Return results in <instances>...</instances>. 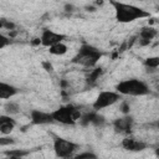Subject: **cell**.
<instances>
[{
    "mask_svg": "<svg viewBox=\"0 0 159 159\" xmlns=\"http://www.w3.org/2000/svg\"><path fill=\"white\" fill-rule=\"evenodd\" d=\"M11 144H15V139L11 138V137H0V145H11Z\"/></svg>",
    "mask_w": 159,
    "mask_h": 159,
    "instance_id": "obj_21",
    "label": "cell"
},
{
    "mask_svg": "<svg viewBox=\"0 0 159 159\" xmlns=\"http://www.w3.org/2000/svg\"><path fill=\"white\" fill-rule=\"evenodd\" d=\"M30 153V150H25V149H11V150H5V155L6 157H15V158H24Z\"/></svg>",
    "mask_w": 159,
    "mask_h": 159,
    "instance_id": "obj_16",
    "label": "cell"
},
{
    "mask_svg": "<svg viewBox=\"0 0 159 159\" xmlns=\"http://www.w3.org/2000/svg\"><path fill=\"white\" fill-rule=\"evenodd\" d=\"M80 123L82 125L92 124V125H96V127H103L104 123H106V119H104L103 116H101L96 112H89V113H86V114L81 116Z\"/></svg>",
    "mask_w": 159,
    "mask_h": 159,
    "instance_id": "obj_9",
    "label": "cell"
},
{
    "mask_svg": "<svg viewBox=\"0 0 159 159\" xmlns=\"http://www.w3.org/2000/svg\"><path fill=\"white\" fill-rule=\"evenodd\" d=\"M10 43H11V40L9 37H6L5 35L0 34V50L4 48V47H6V46H9Z\"/></svg>",
    "mask_w": 159,
    "mask_h": 159,
    "instance_id": "obj_22",
    "label": "cell"
},
{
    "mask_svg": "<svg viewBox=\"0 0 159 159\" xmlns=\"http://www.w3.org/2000/svg\"><path fill=\"white\" fill-rule=\"evenodd\" d=\"M30 117H31V122H32V124H36V125L51 124V123L55 122L53 118H52V114H51V113H48V112H43V111H40V109H34V111H31Z\"/></svg>",
    "mask_w": 159,
    "mask_h": 159,
    "instance_id": "obj_8",
    "label": "cell"
},
{
    "mask_svg": "<svg viewBox=\"0 0 159 159\" xmlns=\"http://www.w3.org/2000/svg\"><path fill=\"white\" fill-rule=\"evenodd\" d=\"M15 27V24L11 22L10 20L6 19H0V29H6V30H12Z\"/></svg>",
    "mask_w": 159,
    "mask_h": 159,
    "instance_id": "obj_19",
    "label": "cell"
},
{
    "mask_svg": "<svg viewBox=\"0 0 159 159\" xmlns=\"http://www.w3.org/2000/svg\"><path fill=\"white\" fill-rule=\"evenodd\" d=\"M52 118L55 122H58L61 124H66V125H72L76 122L80 120L81 118V112L78 108H76L72 104H67V106H62L60 108H57L56 111H53L52 113Z\"/></svg>",
    "mask_w": 159,
    "mask_h": 159,
    "instance_id": "obj_4",
    "label": "cell"
},
{
    "mask_svg": "<svg viewBox=\"0 0 159 159\" xmlns=\"http://www.w3.org/2000/svg\"><path fill=\"white\" fill-rule=\"evenodd\" d=\"M120 108H122V112H123L124 114H127V113L129 112V106H128V103H127V102H124V103L122 104V107H120Z\"/></svg>",
    "mask_w": 159,
    "mask_h": 159,
    "instance_id": "obj_24",
    "label": "cell"
},
{
    "mask_svg": "<svg viewBox=\"0 0 159 159\" xmlns=\"http://www.w3.org/2000/svg\"><path fill=\"white\" fill-rule=\"evenodd\" d=\"M157 36V30L153 29V27H145L140 32V37H142V45H145V43H149L150 40H153L154 37Z\"/></svg>",
    "mask_w": 159,
    "mask_h": 159,
    "instance_id": "obj_14",
    "label": "cell"
},
{
    "mask_svg": "<svg viewBox=\"0 0 159 159\" xmlns=\"http://www.w3.org/2000/svg\"><path fill=\"white\" fill-rule=\"evenodd\" d=\"M144 65L150 68H157L159 66V57H149L144 61Z\"/></svg>",
    "mask_w": 159,
    "mask_h": 159,
    "instance_id": "obj_18",
    "label": "cell"
},
{
    "mask_svg": "<svg viewBox=\"0 0 159 159\" xmlns=\"http://www.w3.org/2000/svg\"><path fill=\"white\" fill-rule=\"evenodd\" d=\"M78 144L63 138H56L53 142V150L56 157L58 158H70L76 152Z\"/></svg>",
    "mask_w": 159,
    "mask_h": 159,
    "instance_id": "obj_6",
    "label": "cell"
},
{
    "mask_svg": "<svg viewBox=\"0 0 159 159\" xmlns=\"http://www.w3.org/2000/svg\"><path fill=\"white\" fill-rule=\"evenodd\" d=\"M66 39V36L63 34H58V32H55L52 30H48V29H43L42 34H41V37H40V43L45 47H51L56 43H60L62 42L63 40Z\"/></svg>",
    "mask_w": 159,
    "mask_h": 159,
    "instance_id": "obj_7",
    "label": "cell"
},
{
    "mask_svg": "<svg viewBox=\"0 0 159 159\" xmlns=\"http://www.w3.org/2000/svg\"><path fill=\"white\" fill-rule=\"evenodd\" d=\"M4 159H24V158H15V157H6Z\"/></svg>",
    "mask_w": 159,
    "mask_h": 159,
    "instance_id": "obj_25",
    "label": "cell"
},
{
    "mask_svg": "<svg viewBox=\"0 0 159 159\" xmlns=\"http://www.w3.org/2000/svg\"><path fill=\"white\" fill-rule=\"evenodd\" d=\"M111 4L114 7L116 20L118 22L127 24V22H132L138 19L150 16V14L147 10L134 6V5H130V4H124V2H119V1H111Z\"/></svg>",
    "mask_w": 159,
    "mask_h": 159,
    "instance_id": "obj_1",
    "label": "cell"
},
{
    "mask_svg": "<svg viewBox=\"0 0 159 159\" xmlns=\"http://www.w3.org/2000/svg\"><path fill=\"white\" fill-rule=\"evenodd\" d=\"M17 88L5 83V82H0V98L1 99H9L11 97H14L15 94H17Z\"/></svg>",
    "mask_w": 159,
    "mask_h": 159,
    "instance_id": "obj_13",
    "label": "cell"
},
{
    "mask_svg": "<svg viewBox=\"0 0 159 159\" xmlns=\"http://www.w3.org/2000/svg\"><path fill=\"white\" fill-rule=\"evenodd\" d=\"M120 99V94L114 91H102L97 96L96 101L93 102L92 107L94 111H99L103 108H107L114 103H117Z\"/></svg>",
    "mask_w": 159,
    "mask_h": 159,
    "instance_id": "obj_5",
    "label": "cell"
},
{
    "mask_svg": "<svg viewBox=\"0 0 159 159\" xmlns=\"http://www.w3.org/2000/svg\"><path fill=\"white\" fill-rule=\"evenodd\" d=\"M116 89L117 93L127 96H145L150 92L148 84L137 78H129L119 82L116 86Z\"/></svg>",
    "mask_w": 159,
    "mask_h": 159,
    "instance_id": "obj_3",
    "label": "cell"
},
{
    "mask_svg": "<svg viewBox=\"0 0 159 159\" xmlns=\"http://www.w3.org/2000/svg\"><path fill=\"white\" fill-rule=\"evenodd\" d=\"M101 72H102V70H101V68L94 70V71L91 73V76L88 77V81H96V80H97V77L101 75Z\"/></svg>",
    "mask_w": 159,
    "mask_h": 159,
    "instance_id": "obj_23",
    "label": "cell"
},
{
    "mask_svg": "<svg viewBox=\"0 0 159 159\" xmlns=\"http://www.w3.org/2000/svg\"><path fill=\"white\" fill-rule=\"evenodd\" d=\"M67 46L63 43V42H60V43H56V45H53V46H51L50 47V53H52V55H56V56H61V55H65L66 52H67Z\"/></svg>",
    "mask_w": 159,
    "mask_h": 159,
    "instance_id": "obj_15",
    "label": "cell"
},
{
    "mask_svg": "<svg viewBox=\"0 0 159 159\" xmlns=\"http://www.w3.org/2000/svg\"><path fill=\"white\" fill-rule=\"evenodd\" d=\"M133 123H134V120H133V118L130 116H124V117L118 118V119H116L113 122V128H114V130L117 133L127 134V133H130Z\"/></svg>",
    "mask_w": 159,
    "mask_h": 159,
    "instance_id": "obj_10",
    "label": "cell"
},
{
    "mask_svg": "<svg viewBox=\"0 0 159 159\" xmlns=\"http://www.w3.org/2000/svg\"><path fill=\"white\" fill-rule=\"evenodd\" d=\"M122 147L125 150L129 152H142L144 149H147V143L142 142V140H137L134 138H124L122 140Z\"/></svg>",
    "mask_w": 159,
    "mask_h": 159,
    "instance_id": "obj_11",
    "label": "cell"
},
{
    "mask_svg": "<svg viewBox=\"0 0 159 159\" xmlns=\"http://www.w3.org/2000/svg\"><path fill=\"white\" fill-rule=\"evenodd\" d=\"M75 159H98L96 154L91 153V152H84V153H81L80 155H77Z\"/></svg>",
    "mask_w": 159,
    "mask_h": 159,
    "instance_id": "obj_20",
    "label": "cell"
},
{
    "mask_svg": "<svg viewBox=\"0 0 159 159\" xmlns=\"http://www.w3.org/2000/svg\"><path fill=\"white\" fill-rule=\"evenodd\" d=\"M4 109L6 112L7 116H11V114H17L20 112V107L17 103L15 102H7L5 106H4Z\"/></svg>",
    "mask_w": 159,
    "mask_h": 159,
    "instance_id": "obj_17",
    "label": "cell"
},
{
    "mask_svg": "<svg viewBox=\"0 0 159 159\" xmlns=\"http://www.w3.org/2000/svg\"><path fill=\"white\" fill-rule=\"evenodd\" d=\"M15 125H16V122L14 118H11L7 114L0 116V133L1 134H4V135L10 134L14 130Z\"/></svg>",
    "mask_w": 159,
    "mask_h": 159,
    "instance_id": "obj_12",
    "label": "cell"
},
{
    "mask_svg": "<svg viewBox=\"0 0 159 159\" xmlns=\"http://www.w3.org/2000/svg\"><path fill=\"white\" fill-rule=\"evenodd\" d=\"M101 57H102V52L98 48H96L94 46L83 43L80 47L77 55L72 58V62L78 63L84 67H93V66H96V63L98 62V60Z\"/></svg>",
    "mask_w": 159,
    "mask_h": 159,
    "instance_id": "obj_2",
    "label": "cell"
}]
</instances>
